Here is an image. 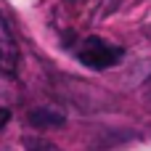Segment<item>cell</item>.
<instances>
[{
    "mask_svg": "<svg viewBox=\"0 0 151 151\" xmlns=\"http://www.w3.org/2000/svg\"><path fill=\"white\" fill-rule=\"evenodd\" d=\"M29 122L35 125V127H61L64 125V117L61 114H56V111H50V109H35L32 114H29Z\"/></svg>",
    "mask_w": 151,
    "mask_h": 151,
    "instance_id": "cell-3",
    "label": "cell"
},
{
    "mask_svg": "<svg viewBox=\"0 0 151 151\" xmlns=\"http://www.w3.org/2000/svg\"><path fill=\"white\" fill-rule=\"evenodd\" d=\"M8 119H11V111H8V109H3V106H0V130H3V127H5V125H8Z\"/></svg>",
    "mask_w": 151,
    "mask_h": 151,
    "instance_id": "cell-5",
    "label": "cell"
},
{
    "mask_svg": "<svg viewBox=\"0 0 151 151\" xmlns=\"http://www.w3.org/2000/svg\"><path fill=\"white\" fill-rule=\"evenodd\" d=\"M77 58L88 66V69H96V72H104V69H111L117 66L122 58H125V48L98 37V35H88L80 40L77 45Z\"/></svg>",
    "mask_w": 151,
    "mask_h": 151,
    "instance_id": "cell-1",
    "label": "cell"
},
{
    "mask_svg": "<svg viewBox=\"0 0 151 151\" xmlns=\"http://www.w3.org/2000/svg\"><path fill=\"white\" fill-rule=\"evenodd\" d=\"M24 146H27V151H58L53 143H48V141H42V138H27Z\"/></svg>",
    "mask_w": 151,
    "mask_h": 151,
    "instance_id": "cell-4",
    "label": "cell"
},
{
    "mask_svg": "<svg viewBox=\"0 0 151 151\" xmlns=\"http://www.w3.org/2000/svg\"><path fill=\"white\" fill-rule=\"evenodd\" d=\"M19 58H21L19 42H16V37H13L8 21H5L3 13H0V74H3V77H16V72H19Z\"/></svg>",
    "mask_w": 151,
    "mask_h": 151,
    "instance_id": "cell-2",
    "label": "cell"
}]
</instances>
